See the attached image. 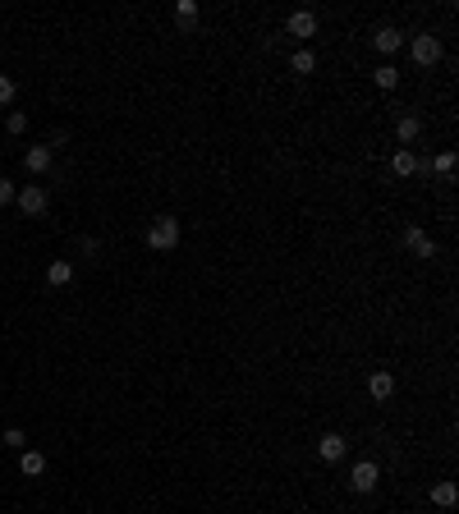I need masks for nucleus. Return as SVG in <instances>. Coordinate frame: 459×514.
<instances>
[{"instance_id":"f257e3e1","label":"nucleus","mask_w":459,"mask_h":514,"mask_svg":"<svg viewBox=\"0 0 459 514\" xmlns=\"http://www.w3.org/2000/svg\"><path fill=\"white\" fill-rule=\"evenodd\" d=\"M148 244L156 248V253H170V248L179 244V220L175 216H156L152 230H148Z\"/></svg>"},{"instance_id":"f03ea898","label":"nucleus","mask_w":459,"mask_h":514,"mask_svg":"<svg viewBox=\"0 0 459 514\" xmlns=\"http://www.w3.org/2000/svg\"><path fill=\"white\" fill-rule=\"evenodd\" d=\"M414 60L423 65V69H427V65H436V60H441V37L418 33V37H414Z\"/></svg>"},{"instance_id":"7ed1b4c3","label":"nucleus","mask_w":459,"mask_h":514,"mask_svg":"<svg viewBox=\"0 0 459 514\" xmlns=\"http://www.w3.org/2000/svg\"><path fill=\"white\" fill-rule=\"evenodd\" d=\"M285 33L299 37V42L317 37V14H312V9H294V14H289V23H285Z\"/></svg>"},{"instance_id":"20e7f679","label":"nucleus","mask_w":459,"mask_h":514,"mask_svg":"<svg viewBox=\"0 0 459 514\" xmlns=\"http://www.w3.org/2000/svg\"><path fill=\"white\" fill-rule=\"evenodd\" d=\"M317 454H321V464H340V459L349 454V441H345L340 432H326V436L317 441Z\"/></svg>"},{"instance_id":"39448f33","label":"nucleus","mask_w":459,"mask_h":514,"mask_svg":"<svg viewBox=\"0 0 459 514\" xmlns=\"http://www.w3.org/2000/svg\"><path fill=\"white\" fill-rule=\"evenodd\" d=\"M18 207H23V216H42L46 211V189L42 184H28V189H18Z\"/></svg>"},{"instance_id":"423d86ee","label":"nucleus","mask_w":459,"mask_h":514,"mask_svg":"<svg viewBox=\"0 0 459 514\" xmlns=\"http://www.w3.org/2000/svg\"><path fill=\"white\" fill-rule=\"evenodd\" d=\"M377 482H382V469H377L372 459H363L354 473H349V487H354V491H372Z\"/></svg>"},{"instance_id":"0eeeda50","label":"nucleus","mask_w":459,"mask_h":514,"mask_svg":"<svg viewBox=\"0 0 459 514\" xmlns=\"http://www.w3.org/2000/svg\"><path fill=\"white\" fill-rule=\"evenodd\" d=\"M404 248H409L414 257H436V244L427 239V230H418V225L404 230Z\"/></svg>"},{"instance_id":"6e6552de","label":"nucleus","mask_w":459,"mask_h":514,"mask_svg":"<svg viewBox=\"0 0 459 514\" xmlns=\"http://www.w3.org/2000/svg\"><path fill=\"white\" fill-rule=\"evenodd\" d=\"M372 46L382 55H395L399 46H404V33H399V28H377V33H372Z\"/></svg>"},{"instance_id":"1a4fd4ad","label":"nucleus","mask_w":459,"mask_h":514,"mask_svg":"<svg viewBox=\"0 0 459 514\" xmlns=\"http://www.w3.org/2000/svg\"><path fill=\"white\" fill-rule=\"evenodd\" d=\"M418 133H423V120H418V115H399V120H395V138H399V147H409Z\"/></svg>"},{"instance_id":"9d476101","label":"nucleus","mask_w":459,"mask_h":514,"mask_svg":"<svg viewBox=\"0 0 459 514\" xmlns=\"http://www.w3.org/2000/svg\"><path fill=\"white\" fill-rule=\"evenodd\" d=\"M18 469H23V478H42L46 473V454L42 450H18Z\"/></svg>"},{"instance_id":"9b49d317","label":"nucleus","mask_w":459,"mask_h":514,"mask_svg":"<svg viewBox=\"0 0 459 514\" xmlns=\"http://www.w3.org/2000/svg\"><path fill=\"white\" fill-rule=\"evenodd\" d=\"M23 166H28V174H46V170H51V147H28L23 152Z\"/></svg>"},{"instance_id":"f8f14e48","label":"nucleus","mask_w":459,"mask_h":514,"mask_svg":"<svg viewBox=\"0 0 459 514\" xmlns=\"http://www.w3.org/2000/svg\"><path fill=\"white\" fill-rule=\"evenodd\" d=\"M367 395H372V400H390V395H395V376H390V372H372Z\"/></svg>"},{"instance_id":"ddd939ff","label":"nucleus","mask_w":459,"mask_h":514,"mask_svg":"<svg viewBox=\"0 0 459 514\" xmlns=\"http://www.w3.org/2000/svg\"><path fill=\"white\" fill-rule=\"evenodd\" d=\"M390 170H395L399 179H409V174L418 170V157H414L409 147H395V157H390Z\"/></svg>"},{"instance_id":"4468645a","label":"nucleus","mask_w":459,"mask_h":514,"mask_svg":"<svg viewBox=\"0 0 459 514\" xmlns=\"http://www.w3.org/2000/svg\"><path fill=\"white\" fill-rule=\"evenodd\" d=\"M46 280H51V285H70L74 280V262H51V267H46Z\"/></svg>"},{"instance_id":"2eb2a0df","label":"nucleus","mask_w":459,"mask_h":514,"mask_svg":"<svg viewBox=\"0 0 459 514\" xmlns=\"http://www.w3.org/2000/svg\"><path fill=\"white\" fill-rule=\"evenodd\" d=\"M289 69H294L299 79H308V74L317 69V55H312V51H294V55H289Z\"/></svg>"},{"instance_id":"dca6fc26","label":"nucleus","mask_w":459,"mask_h":514,"mask_svg":"<svg viewBox=\"0 0 459 514\" xmlns=\"http://www.w3.org/2000/svg\"><path fill=\"white\" fill-rule=\"evenodd\" d=\"M455 501H459V487H455V482H436V487H432V505H446V510H450Z\"/></svg>"},{"instance_id":"f3484780","label":"nucleus","mask_w":459,"mask_h":514,"mask_svg":"<svg viewBox=\"0 0 459 514\" xmlns=\"http://www.w3.org/2000/svg\"><path fill=\"white\" fill-rule=\"evenodd\" d=\"M372 83H377V87H386V92H390V87H395V83H399V74H395V65H382V69H377V74H372Z\"/></svg>"},{"instance_id":"a211bd4d","label":"nucleus","mask_w":459,"mask_h":514,"mask_svg":"<svg viewBox=\"0 0 459 514\" xmlns=\"http://www.w3.org/2000/svg\"><path fill=\"white\" fill-rule=\"evenodd\" d=\"M0 441H5V445H9V450H28V436H23V432H18V428H9L5 436H0Z\"/></svg>"},{"instance_id":"6ab92c4d","label":"nucleus","mask_w":459,"mask_h":514,"mask_svg":"<svg viewBox=\"0 0 459 514\" xmlns=\"http://www.w3.org/2000/svg\"><path fill=\"white\" fill-rule=\"evenodd\" d=\"M175 14H179V23H193V18H198V5H193V0H179Z\"/></svg>"},{"instance_id":"aec40b11","label":"nucleus","mask_w":459,"mask_h":514,"mask_svg":"<svg viewBox=\"0 0 459 514\" xmlns=\"http://www.w3.org/2000/svg\"><path fill=\"white\" fill-rule=\"evenodd\" d=\"M14 92H18L14 79H9V74H0V106H9V101H14Z\"/></svg>"},{"instance_id":"412c9836","label":"nucleus","mask_w":459,"mask_h":514,"mask_svg":"<svg viewBox=\"0 0 459 514\" xmlns=\"http://www.w3.org/2000/svg\"><path fill=\"white\" fill-rule=\"evenodd\" d=\"M5 129H9V133H23V129H28V115H23V111H9Z\"/></svg>"},{"instance_id":"4be33fe9","label":"nucleus","mask_w":459,"mask_h":514,"mask_svg":"<svg viewBox=\"0 0 459 514\" xmlns=\"http://www.w3.org/2000/svg\"><path fill=\"white\" fill-rule=\"evenodd\" d=\"M455 170V152H441V157H436V174H450Z\"/></svg>"},{"instance_id":"5701e85b","label":"nucleus","mask_w":459,"mask_h":514,"mask_svg":"<svg viewBox=\"0 0 459 514\" xmlns=\"http://www.w3.org/2000/svg\"><path fill=\"white\" fill-rule=\"evenodd\" d=\"M14 198H18V189L9 179H0V202H14Z\"/></svg>"}]
</instances>
